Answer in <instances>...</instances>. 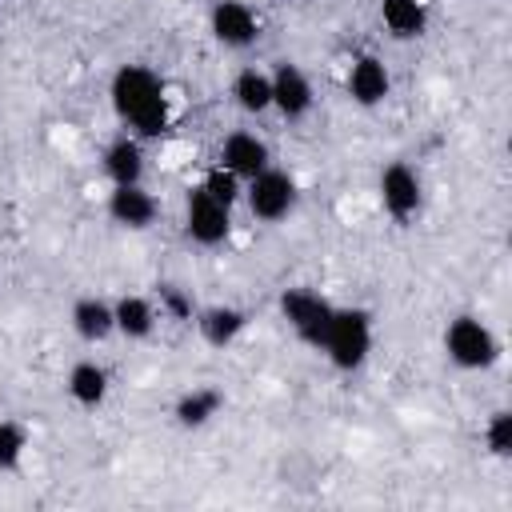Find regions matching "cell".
<instances>
[{
	"instance_id": "cell-1",
	"label": "cell",
	"mask_w": 512,
	"mask_h": 512,
	"mask_svg": "<svg viewBox=\"0 0 512 512\" xmlns=\"http://www.w3.org/2000/svg\"><path fill=\"white\" fill-rule=\"evenodd\" d=\"M112 112L128 124L132 136L156 140L172 128V100L164 92V80L148 64H120L108 84Z\"/></svg>"
},
{
	"instance_id": "cell-2",
	"label": "cell",
	"mask_w": 512,
	"mask_h": 512,
	"mask_svg": "<svg viewBox=\"0 0 512 512\" xmlns=\"http://www.w3.org/2000/svg\"><path fill=\"white\" fill-rule=\"evenodd\" d=\"M320 352L328 356V364H332L336 372H356V368H364V360H368V352H372V312L360 308V304L332 308V320H328V332H324Z\"/></svg>"
},
{
	"instance_id": "cell-3",
	"label": "cell",
	"mask_w": 512,
	"mask_h": 512,
	"mask_svg": "<svg viewBox=\"0 0 512 512\" xmlns=\"http://www.w3.org/2000/svg\"><path fill=\"white\" fill-rule=\"evenodd\" d=\"M444 352H448V360L456 368L484 372V368H492L500 360V340H496V332L480 316H468L464 312V316L448 320V328H444Z\"/></svg>"
},
{
	"instance_id": "cell-4",
	"label": "cell",
	"mask_w": 512,
	"mask_h": 512,
	"mask_svg": "<svg viewBox=\"0 0 512 512\" xmlns=\"http://www.w3.org/2000/svg\"><path fill=\"white\" fill-rule=\"evenodd\" d=\"M240 200L248 204L252 220H260V224H280V220L296 208L300 188H296V176H292V172L268 164L264 172H256L252 180H244V196H240Z\"/></svg>"
},
{
	"instance_id": "cell-5",
	"label": "cell",
	"mask_w": 512,
	"mask_h": 512,
	"mask_svg": "<svg viewBox=\"0 0 512 512\" xmlns=\"http://www.w3.org/2000/svg\"><path fill=\"white\" fill-rule=\"evenodd\" d=\"M332 300L312 292V288H284L280 292V316L288 320V328L296 332L300 344L316 348L324 344V332H328V320H332Z\"/></svg>"
},
{
	"instance_id": "cell-6",
	"label": "cell",
	"mask_w": 512,
	"mask_h": 512,
	"mask_svg": "<svg viewBox=\"0 0 512 512\" xmlns=\"http://www.w3.org/2000/svg\"><path fill=\"white\" fill-rule=\"evenodd\" d=\"M184 232H188V240L200 244V248H220V244L232 236V208L220 204V200H212V196L196 184V188H188V196H184Z\"/></svg>"
},
{
	"instance_id": "cell-7",
	"label": "cell",
	"mask_w": 512,
	"mask_h": 512,
	"mask_svg": "<svg viewBox=\"0 0 512 512\" xmlns=\"http://www.w3.org/2000/svg\"><path fill=\"white\" fill-rule=\"evenodd\" d=\"M380 204L384 212L396 220V224H408L420 204H424V188H420V176L412 164L404 160H392L384 172H380Z\"/></svg>"
},
{
	"instance_id": "cell-8",
	"label": "cell",
	"mask_w": 512,
	"mask_h": 512,
	"mask_svg": "<svg viewBox=\"0 0 512 512\" xmlns=\"http://www.w3.org/2000/svg\"><path fill=\"white\" fill-rule=\"evenodd\" d=\"M268 76H272V108L284 120H304L312 112V104H316L308 72L300 64H292V60H276V68Z\"/></svg>"
},
{
	"instance_id": "cell-9",
	"label": "cell",
	"mask_w": 512,
	"mask_h": 512,
	"mask_svg": "<svg viewBox=\"0 0 512 512\" xmlns=\"http://www.w3.org/2000/svg\"><path fill=\"white\" fill-rule=\"evenodd\" d=\"M208 32L224 48H248L260 36V16L248 0H216L208 12Z\"/></svg>"
},
{
	"instance_id": "cell-10",
	"label": "cell",
	"mask_w": 512,
	"mask_h": 512,
	"mask_svg": "<svg viewBox=\"0 0 512 512\" xmlns=\"http://www.w3.org/2000/svg\"><path fill=\"white\" fill-rule=\"evenodd\" d=\"M216 164L228 168V172L240 176V180H252L256 172H264V168L272 164V152H268V140H264V136L240 128V132H228V136L220 140Z\"/></svg>"
},
{
	"instance_id": "cell-11",
	"label": "cell",
	"mask_w": 512,
	"mask_h": 512,
	"mask_svg": "<svg viewBox=\"0 0 512 512\" xmlns=\"http://www.w3.org/2000/svg\"><path fill=\"white\" fill-rule=\"evenodd\" d=\"M104 208H108V220L120 224V228H128V232L152 228V220H156V212H160L156 196H152L144 184H112Z\"/></svg>"
},
{
	"instance_id": "cell-12",
	"label": "cell",
	"mask_w": 512,
	"mask_h": 512,
	"mask_svg": "<svg viewBox=\"0 0 512 512\" xmlns=\"http://www.w3.org/2000/svg\"><path fill=\"white\" fill-rule=\"evenodd\" d=\"M344 92H348L360 108H376V104H384V100H388V92H392V76H388L384 60H380V56H372V52L356 56V60L348 64Z\"/></svg>"
},
{
	"instance_id": "cell-13",
	"label": "cell",
	"mask_w": 512,
	"mask_h": 512,
	"mask_svg": "<svg viewBox=\"0 0 512 512\" xmlns=\"http://www.w3.org/2000/svg\"><path fill=\"white\" fill-rule=\"evenodd\" d=\"M144 160H148L144 156V140L132 136V132L112 136L104 144V152H100V168H104V176L112 184H144V168H148Z\"/></svg>"
},
{
	"instance_id": "cell-14",
	"label": "cell",
	"mask_w": 512,
	"mask_h": 512,
	"mask_svg": "<svg viewBox=\"0 0 512 512\" xmlns=\"http://www.w3.org/2000/svg\"><path fill=\"white\" fill-rule=\"evenodd\" d=\"M192 324L208 348H232L248 328V312L236 304H208V308H196Z\"/></svg>"
},
{
	"instance_id": "cell-15",
	"label": "cell",
	"mask_w": 512,
	"mask_h": 512,
	"mask_svg": "<svg viewBox=\"0 0 512 512\" xmlns=\"http://www.w3.org/2000/svg\"><path fill=\"white\" fill-rule=\"evenodd\" d=\"M112 316H116V332L124 340H148L160 324V308L156 300L140 296V292H124L112 300Z\"/></svg>"
},
{
	"instance_id": "cell-16",
	"label": "cell",
	"mask_w": 512,
	"mask_h": 512,
	"mask_svg": "<svg viewBox=\"0 0 512 512\" xmlns=\"http://www.w3.org/2000/svg\"><path fill=\"white\" fill-rule=\"evenodd\" d=\"M68 320H72V332H76L84 344H100V340H108V336L116 332L112 300H104V296H80V300L72 304Z\"/></svg>"
},
{
	"instance_id": "cell-17",
	"label": "cell",
	"mask_w": 512,
	"mask_h": 512,
	"mask_svg": "<svg viewBox=\"0 0 512 512\" xmlns=\"http://www.w3.org/2000/svg\"><path fill=\"white\" fill-rule=\"evenodd\" d=\"M64 388H68L72 404H80V408L92 412V408H100V404L108 400L112 380H108V368H104V364H96V360H76V364L68 368Z\"/></svg>"
},
{
	"instance_id": "cell-18",
	"label": "cell",
	"mask_w": 512,
	"mask_h": 512,
	"mask_svg": "<svg viewBox=\"0 0 512 512\" xmlns=\"http://www.w3.org/2000/svg\"><path fill=\"white\" fill-rule=\"evenodd\" d=\"M220 408H224V392L212 384H200V388H188L172 404V416L180 428H204V424H212V416H220Z\"/></svg>"
},
{
	"instance_id": "cell-19",
	"label": "cell",
	"mask_w": 512,
	"mask_h": 512,
	"mask_svg": "<svg viewBox=\"0 0 512 512\" xmlns=\"http://www.w3.org/2000/svg\"><path fill=\"white\" fill-rule=\"evenodd\" d=\"M380 20L396 40H416L428 32V4L424 0H380Z\"/></svg>"
},
{
	"instance_id": "cell-20",
	"label": "cell",
	"mask_w": 512,
	"mask_h": 512,
	"mask_svg": "<svg viewBox=\"0 0 512 512\" xmlns=\"http://www.w3.org/2000/svg\"><path fill=\"white\" fill-rule=\"evenodd\" d=\"M232 100L248 116H264L272 108V76L264 68H240L232 80Z\"/></svg>"
},
{
	"instance_id": "cell-21",
	"label": "cell",
	"mask_w": 512,
	"mask_h": 512,
	"mask_svg": "<svg viewBox=\"0 0 512 512\" xmlns=\"http://www.w3.org/2000/svg\"><path fill=\"white\" fill-rule=\"evenodd\" d=\"M28 452V428L20 420H0V472H16Z\"/></svg>"
},
{
	"instance_id": "cell-22",
	"label": "cell",
	"mask_w": 512,
	"mask_h": 512,
	"mask_svg": "<svg viewBox=\"0 0 512 512\" xmlns=\"http://www.w3.org/2000/svg\"><path fill=\"white\" fill-rule=\"evenodd\" d=\"M200 188H204L212 200L228 204V208H236V204H240V196H244V180H240V176H232V172H228V168H220V164H212V168L200 176Z\"/></svg>"
},
{
	"instance_id": "cell-23",
	"label": "cell",
	"mask_w": 512,
	"mask_h": 512,
	"mask_svg": "<svg viewBox=\"0 0 512 512\" xmlns=\"http://www.w3.org/2000/svg\"><path fill=\"white\" fill-rule=\"evenodd\" d=\"M484 448L496 456V460H508L512 456V412H492L488 416V424H484Z\"/></svg>"
},
{
	"instance_id": "cell-24",
	"label": "cell",
	"mask_w": 512,
	"mask_h": 512,
	"mask_svg": "<svg viewBox=\"0 0 512 512\" xmlns=\"http://www.w3.org/2000/svg\"><path fill=\"white\" fill-rule=\"evenodd\" d=\"M160 316H172V320H192L196 316V304L180 292V288H172V284H164L160 288Z\"/></svg>"
}]
</instances>
